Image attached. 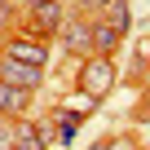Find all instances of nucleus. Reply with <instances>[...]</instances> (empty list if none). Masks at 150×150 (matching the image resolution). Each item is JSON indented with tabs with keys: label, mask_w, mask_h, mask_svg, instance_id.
Wrapping results in <instances>:
<instances>
[{
	"label": "nucleus",
	"mask_w": 150,
	"mask_h": 150,
	"mask_svg": "<svg viewBox=\"0 0 150 150\" xmlns=\"http://www.w3.org/2000/svg\"><path fill=\"white\" fill-rule=\"evenodd\" d=\"M5 57H13V62H27V66H40V71H44V62H49V44H44V40H35V35H18V40H9V44H5Z\"/></svg>",
	"instance_id": "obj_2"
},
{
	"label": "nucleus",
	"mask_w": 150,
	"mask_h": 150,
	"mask_svg": "<svg viewBox=\"0 0 150 150\" xmlns=\"http://www.w3.org/2000/svg\"><path fill=\"white\" fill-rule=\"evenodd\" d=\"M27 102H31V93L27 88H18V84H5L0 80V115H27Z\"/></svg>",
	"instance_id": "obj_6"
},
{
	"label": "nucleus",
	"mask_w": 150,
	"mask_h": 150,
	"mask_svg": "<svg viewBox=\"0 0 150 150\" xmlns=\"http://www.w3.org/2000/svg\"><path fill=\"white\" fill-rule=\"evenodd\" d=\"M0 80L31 93V88L44 84V71H40V66H27V62H13V57H0Z\"/></svg>",
	"instance_id": "obj_4"
},
{
	"label": "nucleus",
	"mask_w": 150,
	"mask_h": 150,
	"mask_svg": "<svg viewBox=\"0 0 150 150\" xmlns=\"http://www.w3.org/2000/svg\"><path fill=\"white\" fill-rule=\"evenodd\" d=\"M119 31L110 27V22H93V53H102V57H110L115 49H119Z\"/></svg>",
	"instance_id": "obj_8"
},
{
	"label": "nucleus",
	"mask_w": 150,
	"mask_h": 150,
	"mask_svg": "<svg viewBox=\"0 0 150 150\" xmlns=\"http://www.w3.org/2000/svg\"><path fill=\"white\" fill-rule=\"evenodd\" d=\"M110 88H115V62H110V57H102V53H93V57L80 66V93L97 106Z\"/></svg>",
	"instance_id": "obj_1"
},
{
	"label": "nucleus",
	"mask_w": 150,
	"mask_h": 150,
	"mask_svg": "<svg viewBox=\"0 0 150 150\" xmlns=\"http://www.w3.org/2000/svg\"><path fill=\"white\" fill-rule=\"evenodd\" d=\"M106 22H110L119 35H128V22H132V13H128V0H110V5H106Z\"/></svg>",
	"instance_id": "obj_9"
},
{
	"label": "nucleus",
	"mask_w": 150,
	"mask_h": 150,
	"mask_svg": "<svg viewBox=\"0 0 150 150\" xmlns=\"http://www.w3.org/2000/svg\"><path fill=\"white\" fill-rule=\"evenodd\" d=\"M57 35H62V44H66L71 53H88V49H93V27H88V22H75V18H66Z\"/></svg>",
	"instance_id": "obj_5"
},
{
	"label": "nucleus",
	"mask_w": 150,
	"mask_h": 150,
	"mask_svg": "<svg viewBox=\"0 0 150 150\" xmlns=\"http://www.w3.org/2000/svg\"><path fill=\"white\" fill-rule=\"evenodd\" d=\"M5 5H9V0H0V9H5Z\"/></svg>",
	"instance_id": "obj_13"
},
{
	"label": "nucleus",
	"mask_w": 150,
	"mask_h": 150,
	"mask_svg": "<svg viewBox=\"0 0 150 150\" xmlns=\"http://www.w3.org/2000/svg\"><path fill=\"white\" fill-rule=\"evenodd\" d=\"M75 5H80V9H106L110 0H75Z\"/></svg>",
	"instance_id": "obj_11"
},
{
	"label": "nucleus",
	"mask_w": 150,
	"mask_h": 150,
	"mask_svg": "<svg viewBox=\"0 0 150 150\" xmlns=\"http://www.w3.org/2000/svg\"><path fill=\"white\" fill-rule=\"evenodd\" d=\"M0 150H13V119L0 115Z\"/></svg>",
	"instance_id": "obj_10"
},
{
	"label": "nucleus",
	"mask_w": 150,
	"mask_h": 150,
	"mask_svg": "<svg viewBox=\"0 0 150 150\" xmlns=\"http://www.w3.org/2000/svg\"><path fill=\"white\" fill-rule=\"evenodd\" d=\"M62 22H66L62 0H31V27H35L40 35H57Z\"/></svg>",
	"instance_id": "obj_3"
},
{
	"label": "nucleus",
	"mask_w": 150,
	"mask_h": 150,
	"mask_svg": "<svg viewBox=\"0 0 150 150\" xmlns=\"http://www.w3.org/2000/svg\"><path fill=\"white\" fill-rule=\"evenodd\" d=\"M49 141L40 137V128L35 124H27V119H13V150H44Z\"/></svg>",
	"instance_id": "obj_7"
},
{
	"label": "nucleus",
	"mask_w": 150,
	"mask_h": 150,
	"mask_svg": "<svg viewBox=\"0 0 150 150\" xmlns=\"http://www.w3.org/2000/svg\"><path fill=\"white\" fill-rule=\"evenodd\" d=\"M110 150H137V146H132V141H124V137H119V141H110Z\"/></svg>",
	"instance_id": "obj_12"
}]
</instances>
